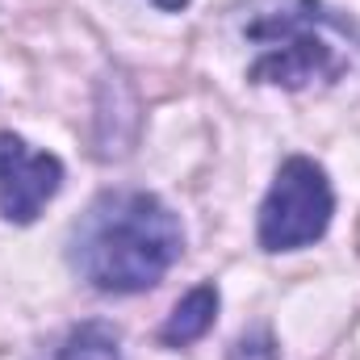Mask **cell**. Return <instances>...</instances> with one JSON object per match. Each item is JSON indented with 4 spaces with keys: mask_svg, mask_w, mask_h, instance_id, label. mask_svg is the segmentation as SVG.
<instances>
[{
    "mask_svg": "<svg viewBox=\"0 0 360 360\" xmlns=\"http://www.w3.org/2000/svg\"><path fill=\"white\" fill-rule=\"evenodd\" d=\"M184 252L180 218L147 188L92 197L68 239V260L96 293H147Z\"/></svg>",
    "mask_w": 360,
    "mask_h": 360,
    "instance_id": "obj_1",
    "label": "cell"
},
{
    "mask_svg": "<svg viewBox=\"0 0 360 360\" xmlns=\"http://www.w3.org/2000/svg\"><path fill=\"white\" fill-rule=\"evenodd\" d=\"M319 0H289L260 8L248 25V38L260 42V59L248 68L252 84L306 89L314 80H335L344 72L335 46L319 34Z\"/></svg>",
    "mask_w": 360,
    "mask_h": 360,
    "instance_id": "obj_2",
    "label": "cell"
},
{
    "mask_svg": "<svg viewBox=\"0 0 360 360\" xmlns=\"http://www.w3.org/2000/svg\"><path fill=\"white\" fill-rule=\"evenodd\" d=\"M331 214H335V193H331L327 172L314 160H306V155H289L276 168L269 197L260 205L256 239H260L264 252L310 248L314 239L327 235Z\"/></svg>",
    "mask_w": 360,
    "mask_h": 360,
    "instance_id": "obj_3",
    "label": "cell"
},
{
    "mask_svg": "<svg viewBox=\"0 0 360 360\" xmlns=\"http://www.w3.org/2000/svg\"><path fill=\"white\" fill-rule=\"evenodd\" d=\"M63 188V164L51 151H34L21 134L0 130V214L17 226L34 222L42 205Z\"/></svg>",
    "mask_w": 360,
    "mask_h": 360,
    "instance_id": "obj_4",
    "label": "cell"
},
{
    "mask_svg": "<svg viewBox=\"0 0 360 360\" xmlns=\"http://www.w3.org/2000/svg\"><path fill=\"white\" fill-rule=\"evenodd\" d=\"M214 323H218V289L214 285H197L172 306L168 323L160 327V344L164 348H188L201 335H210Z\"/></svg>",
    "mask_w": 360,
    "mask_h": 360,
    "instance_id": "obj_5",
    "label": "cell"
},
{
    "mask_svg": "<svg viewBox=\"0 0 360 360\" xmlns=\"http://www.w3.org/2000/svg\"><path fill=\"white\" fill-rule=\"evenodd\" d=\"M38 360H126L122 356V344H117V331L101 319L80 323L72 331H63Z\"/></svg>",
    "mask_w": 360,
    "mask_h": 360,
    "instance_id": "obj_6",
    "label": "cell"
},
{
    "mask_svg": "<svg viewBox=\"0 0 360 360\" xmlns=\"http://www.w3.org/2000/svg\"><path fill=\"white\" fill-rule=\"evenodd\" d=\"M231 360H276V344H272V335L264 327H256V331H248V335L235 344Z\"/></svg>",
    "mask_w": 360,
    "mask_h": 360,
    "instance_id": "obj_7",
    "label": "cell"
},
{
    "mask_svg": "<svg viewBox=\"0 0 360 360\" xmlns=\"http://www.w3.org/2000/svg\"><path fill=\"white\" fill-rule=\"evenodd\" d=\"M151 4H160V8H164V13H180V8H184V4H188V0H151Z\"/></svg>",
    "mask_w": 360,
    "mask_h": 360,
    "instance_id": "obj_8",
    "label": "cell"
}]
</instances>
